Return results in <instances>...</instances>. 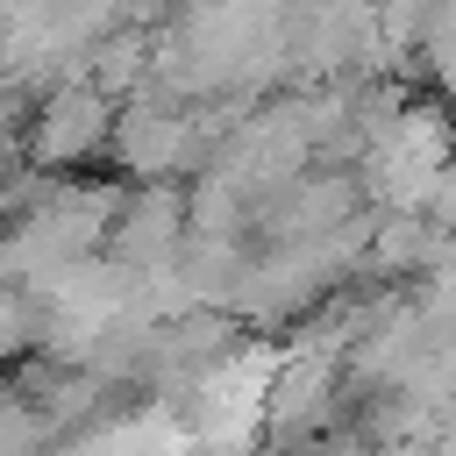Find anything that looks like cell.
<instances>
[{
	"label": "cell",
	"instance_id": "1",
	"mask_svg": "<svg viewBox=\"0 0 456 456\" xmlns=\"http://www.w3.org/2000/svg\"><path fill=\"white\" fill-rule=\"evenodd\" d=\"M114 135H121V107L114 93H100L93 78H71V86H50V100L28 114V157L36 171L50 178H78L86 164L114 157Z\"/></svg>",
	"mask_w": 456,
	"mask_h": 456
}]
</instances>
